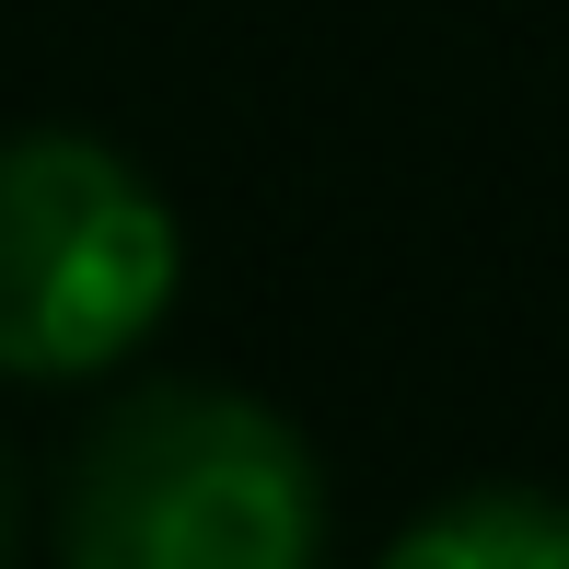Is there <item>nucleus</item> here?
Instances as JSON below:
<instances>
[{
  "mask_svg": "<svg viewBox=\"0 0 569 569\" xmlns=\"http://www.w3.org/2000/svg\"><path fill=\"white\" fill-rule=\"evenodd\" d=\"M187 221L106 128L0 140V383H93L163 338Z\"/></svg>",
  "mask_w": 569,
  "mask_h": 569,
  "instance_id": "nucleus-2",
  "label": "nucleus"
},
{
  "mask_svg": "<svg viewBox=\"0 0 569 569\" xmlns=\"http://www.w3.org/2000/svg\"><path fill=\"white\" fill-rule=\"evenodd\" d=\"M372 569H569V488L477 477L453 500H430Z\"/></svg>",
  "mask_w": 569,
  "mask_h": 569,
  "instance_id": "nucleus-3",
  "label": "nucleus"
},
{
  "mask_svg": "<svg viewBox=\"0 0 569 569\" xmlns=\"http://www.w3.org/2000/svg\"><path fill=\"white\" fill-rule=\"evenodd\" d=\"M59 569H326L338 488L291 407L210 372L128 383L70 442L59 477Z\"/></svg>",
  "mask_w": 569,
  "mask_h": 569,
  "instance_id": "nucleus-1",
  "label": "nucleus"
},
{
  "mask_svg": "<svg viewBox=\"0 0 569 569\" xmlns=\"http://www.w3.org/2000/svg\"><path fill=\"white\" fill-rule=\"evenodd\" d=\"M12 558H23V465L0 453V569H12Z\"/></svg>",
  "mask_w": 569,
  "mask_h": 569,
  "instance_id": "nucleus-4",
  "label": "nucleus"
}]
</instances>
